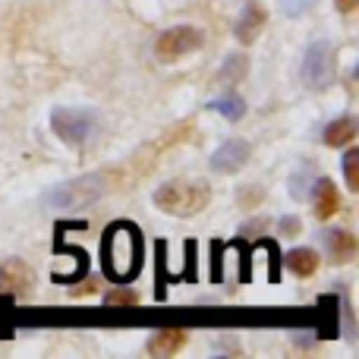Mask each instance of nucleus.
<instances>
[{
	"label": "nucleus",
	"instance_id": "1",
	"mask_svg": "<svg viewBox=\"0 0 359 359\" xmlns=\"http://www.w3.org/2000/svg\"><path fill=\"white\" fill-rule=\"evenodd\" d=\"M145 240L142 230L130 221H114L101 240V265L114 284H133L142 271Z\"/></svg>",
	"mask_w": 359,
	"mask_h": 359
},
{
	"label": "nucleus",
	"instance_id": "2",
	"mask_svg": "<svg viewBox=\"0 0 359 359\" xmlns=\"http://www.w3.org/2000/svg\"><path fill=\"white\" fill-rule=\"evenodd\" d=\"M104 192H107L104 174H82V177L67 180V183L50 186L41 196V205L50 211H79V208L95 205Z\"/></svg>",
	"mask_w": 359,
	"mask_h": 359
},
{
	"label": "nucleus",
	"instance_id": "3",
	"mask_svg": "<svg viewBox=\"0 0 359 359\" xmlns=\"http://www.w3.org/2000/svg\"><path fill=\"white\" fill-rule=\"evenodd\" d=\"M211 202V186L205 180H168L158 186L155 205L164 215L174 217H192Z\"/></svg>",
	"mask_w": 359,
	"mask_h": 359
},
{
	"label": "nucleus",
	"instance_id": "4",
	"mask_svg": "<svg viewBox=\"0 0 359 359\" xmlns=\"http://www.w3.org/2000/svg\"><path fill=\"white\" fill-rule=\"evenodd\" d=\"M50 130L60 142L79 149L98 133V117H95V111H86V107H57L50 114Z\"/></svg>",
	"mask_w": 359,
	"mask_h": 359
},
{
	"label": "nucleus",
	"instance_id": "5",
	"mask_svg": "<svg viewBox=\"0 0 359 359\" xmlns=\"http://www.w3.org/2000/svg\"><path fill=\"white\" fill-rule=\"evenodd\" d=\"M334 73H337V60H334V44L318 38L306 48L303 54V67H299V79H303L306 88H328L334 82Z\"/></svg>",
	"mask_w": 359,
	"mask_h": 359
},
{
	"label": "nucleus",
	"instance_id": "6",
	"mask_svg": "<svg viewBox=\"0 0 359 359\" xmlns=\"http://www.w3.org/2000/svg\"><path fill=\"white\" fill-rule=\"evenodd\" d=\"M202 41H205L202 29H196V25H174V29H168V32L158 35L155 54L161 57V60H177V57L198 50Z\"/></svg>",
	"mask_w": 359,
	"mask_h": 359
},
{
	"label": "nucleus",
	"instance_id": "7",
	"mask_svg": "<svg viewBox=\"0 0 359 359\" xmlns=\"http://www.w3.org/2000/svg\"><path fill=\"white\" fill-rule=\"evenodd\" d=\"M249 155H252V145H249L246 139H227V142L211 155V170H215V174H236V170L246 168Z\"/></svg>",
	"mask_w": 359,
	"mask_h": 359
},
{
	"label": "nucleus",
	"instance_id": "8",
	"mask_svg": "<svg viewBox=\"0 0 359 359\" xmlns=\"http://www.w3.org/2000/svg\"><path fill=\"white\" fill-rule=\"evenodd\" d=\"M265 22H268L265 6H262V4H246V6H243V13H240V19H236V25H233L236 41H240V44H252L255 38L262 35Z\"/></svg>",
	"mask_w": 359,
	"mask_h": 359
},
{
	"label": "nucleus",
	"instance_id": "9",
	"mask_svg": "<svg viewBox=\"0 0 359 359\" xmlns=\"http://www.w3.org/2000/svg\"><path fill=\"white\" fill-rule=\"evenodd\" d=\"M32 268L22 259H6L0 262V293H22L32 287Z\"/></svg>",
	"mask_w": 359,
	"mask_h": 359
},
{
	"label": "nucleus",
	"instance_id": "10",
	"mask_svg": "<svg viewBox=\"0 0 359 359\" xmlns=\"http://www.w3.org/2000/svg\"><path fill=\"white\" fill-rule=\"evenodd\" d=\"M322 243H325V249H328L331 262H337V265H347V262H353V255H356V236L350 233V230H325Z\"/></svg>",
	"mask_w": 359,
	"mask_h": 359
},
{
	"label": "nucleus",
	"instance_id": "11",
	"mask_svg": "<svg viewBox=\"0 0 359 359\" xmlns=\"http://www.w3.org/2000/svg\"><path fill=\"white\" fill-rule=\"evenodd\" d=\"M312 208H316V217H322V221L334 217L337 208H341V196H337V186L331 183L328 177H318V180H316V189H312Z\"/></svg>",
	"mask_w": 359,
	"mask_h": 359
},
{
	"label": "nucleus",
	"instance_id": "12",
	"mask_svg": "<svg viewBox=\"0 0 359 359\" xmlns=\"http://www.w3.org/2000/svg\"><path fill=\"white\" fill-rule=\"evenodd\" d=\"M186 331L183 328H164L149 337V353L151 356H174L177 350L186 347Z\"/></svg>",
	"mask_w": 359,
	"mask_h": 359
},
{
	"label": "nucleus",
	"instance_id": "13",
	"mask_svg": "<svg viewBox=\"0 0 359 359\" xmlns=\"http://www.w3.org/2000/svg\"><path fill=\"white\" fill-rule=\"evenodd\" d=\"M284 262L287 268H290L297 278H309V274H316L318 271V255L312 252V249H306V246H299V249H290V252L284 255Z\"/></svg>",
	"mask_w": 359,
	"mask_h": 359
},
{
	"label": "nucleus",
	"instance_id": "14",
	"mask_svg": "<svg viewBox=\"0 0 359 359\" xmlns=\"http://www.w3.org/2000/svg\"><path fill=\"white\" fill-rule=\"evenodd\" d=\"M353 139H356V120L353 117H337L334 123L325 126V145H331V149L350 145Z\"/></svg>",
	"mask_w": 359,
	"mask_h": 359
},
{
	"label": "nucleus",
	"instance_id": "15",
	"mask_svg": "<svg viewBox=\"0 0 359 359\" xmlns=\"http://www.w3.org/2000/svg\"><path fill=\"white\" fill-rule=\"evenodd\" d=\"M246 73H249V57L246 54H227L221 63V69H217V82H221V86H236V82H243Z\"/></svg>",
	"mask_w": 359,
	"mask_h": 359
},
{
	"label": "nucleus",
	"instance_id": "16",
	"mask_svg": "<svg viewBox=\"0 0 359 359\" xmlns=\"http://www.w3.org/2000/svg\"><path fill=\"white\" fill-rule=\"evenodd\" d=\"M208 107L221 114L224 120H233V123H236V120H243V114H246V101H243L240 95H233V92L224 95V98H217V101H211Z\"/></svg>",
	"mask_w": 359,
	"mask_h": 359
},
{
	"label": "nucleus",
	"instance_id": "17",
	"mask_svg": "<svg viewBox=\"0 0 359 359\" xmlns=\"http://www.w3.org/2000/svg\"><path fill=\"white\" fill-rule=\"evenodd\" d=\"M309 177H312V164H303V168L293 174V180H290V196L293 198H309Z\"/></svg>",
	"mask_w": 359,
	"mask_h": 359
},
{
	"label": "nucleus",
	"instance_id": "18",
	"mask_svg": "<svg viewBox=\"0 0 359 359\" xmlns=\"http://www.w3.org/2000/svg\"><path fill=\"white\" fill-rule=\"evenodd\" d=\"M344 177L350 189H359V149H350L344 155Z\"/></svg>",
	"mask_w": 359,
	"mask_h": 359
},
{
	"label": "nucleus",
	"instance_id": "19",
	"mask_svg": "<svg viewBox=\"0 0 359 359\" xmlns=\"http://www.w3.org/2000/svg\"><path fill=\"white\" fill-rule=\"evenodd\" d=\"M104 303H107V306H136V303H139V297H136V290H133V287L120 284V290L107 293Z\"/></svg>",
	"mask_w": 359,
	"mask_h": 359
},
{
	"label": "nucleus",
	"instance_id": "20",
	"mask_svg": "<svg viewBox=\"0 0 359 359\" xmlns=\"http://www.w3.org/2000/svg\"><path fill=\"white\" fill-rule=\"evenodd\" d=\"M278 4H280V10H284L287 16L297 19V16H303V13L309 10V6L316 4V0H278Z\"/></svg>",
	"mask_w": 359,
	"mask_h": 359
},
{
	"label": "nucleus",
	"instance_id": "21",
	"mask_svg": "<svg viewBox=\"0 0 359 359\" xmlns=\"http://www.w3.org/2000/svg\"><path fill=\"white\" fill-rule=\"evenodd\" d=\"M280 233L297 236L299 233V221H297V217H284V221H280Z\"/></svg>",
	"mask_w": 359,
	"mask_h": 359
},
{
	"label": "nucleus",
	"instance_id": "22",
	"mask_svg": "<svg viewBox=\"0 0 359 359\" xmlns=\"http://www.w3.org/2000/svg\"><path fill=\"white\" fill-rule=\"evenodd\" d=\"M334 4H337V10L341 13H353L359 6V0H334Z\"/></svg>",
	"mask_w": 359,
	"mask_h": 359
}]
</instances>
